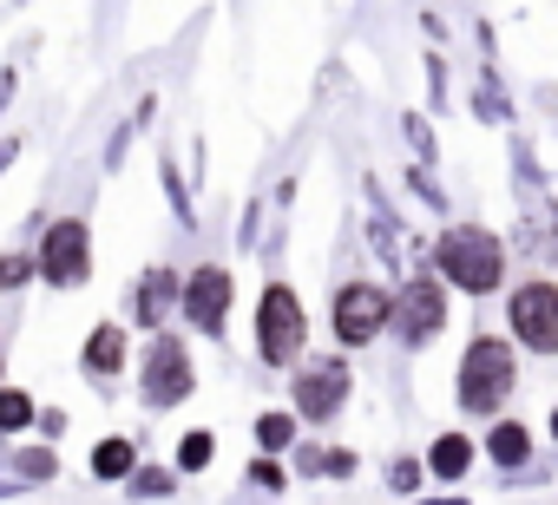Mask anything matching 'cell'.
<instances>
[{"label":"cell","instance_id":"cell-22","mask_svg":"<svg viewBox=\"0 0 558 505\" xmlns=\"http://www.w3.org/2000/svg\"><path fill=\"white\" fill-rule=\"evenodd\" d=\"M21 472L27 479H53V453H21Z\"/></svg>","mask_w":558,"mask_h":505},{"label":"cell","instance_id":"cell-21","mask_svg":"<svg viewBox=\"0 0 558 505\" xmlns=\"http://www.w3.org/2000/svg\"><path fill=\"white\" fill-rule=\"evenodd\" d=\"M388 479H395V492H414V485H421V466H414V459H395Z\"/></svg>","mask_w":558,"mask_h":505},{"label":"cell","instance_id":"cell-12","mask_svg":"<svg viewBox=\"0 0 558 505\" xmlns=\"http://www.w3.org/2000/svg\"><path fill=\"white\" fill-rule=\"evenodd\" d=\"M171 290H178V283H171V270H151V276H145V290H132L138 322H158V316H165V303H171Z\"/></svg>","mask_w":558,"mask_h":505},{"label":"cell","instance_id":"cell-2","mask_svg":"<svg viewBox=\"0 0 558 505\" xmlns=\"http://www.w3.org/2000/svg\"><path fill=\"white\" fill-rule=\"evenodd\" d=\"M512 381H519L512 348L493 342V335H480V342L466 348V361H460V407H466V414H493V407L512 394Z\"/></svg>","mask_w":558,"mask_h":505},{"label":"cell","instance_id":"cell-7","mask_svg":"<svg viewBox=\"0 0 558 505\" xmlns=\"http://www.w3.org/2000/svg\"><path fill=\"white\" fill-rule=\"evenodd\" d=\"M184 394H191V355H184L178 335H158L151 342V361H145V401L151 407H171Z\"/></svg>","mask_w":558,"mask_h":505},{"label":"cell","instance_id":"cell-11","mask_svg":"<svg viewBox=\"0 0 558 505\" xmlns=\"http://www.w3.org/2000/svg\"><path fill=\"white\" fill-rule=\"evenodd\" d=\"M119 361H125V329L106 322V329L86 342V368H93V374H119Z\"/></svg>","mask_w":558,"mask_h":505},{"label":"cell","instance_id":"cell-10","mask_svg":"<svg viewBox=\"0 0 558 505\" xmlns=\"http://www.w3.org/2000/svg\"><path fill=\"white\" fill-rule=\"evenodd\" d=\"M342 394H349V368L342 361H310L296 374V414H310V420H329L342 407Z\"/></svg>","mask_w":558,"mask_h":505},{"label":"cell","instance_id":"cell-19","mask_svg":"<svg viewBox=\"0 0 558 505\" xmlns=\"http://www.w3.org/2000/svg\"><path fill=\"white\" fill-rule=\"evenodd\" d=\"M132 492H145V498H158V492H171V472H165V466H145V472L132 479Z\"/></svg>","mask_w":558,"mask_h":505},{"label":"cell","instance_id":"cell-13","mask_svg":"<svg viewBox=\"0 0 558 505\" xmlns=\"http://www.w3.org/2000/svg\"><path fill=\"white\" fill-rule=\"evenodd\" d=\"M427 466H434L440 479H460V472L473 466V446H466L460 433H440V440H434V459H427Z\"/></svg>","mask_w":558,"mask_h":505},{"label":"cell","instance_id":"cell-3","mask_svg":"<svg viewBox=\"0 0 558 505\" xmlns=\"http://www.w3.org/2000/svg\"><path fill=\"white\" fill-rule=\"evenodd\" d=\"M303 335H310V322H303V303H296V290L269 283V290H263V309H256V348H263V361L290 368V361L303 355Z\"/></svg>","mask_w":558,"mask_h":505},{"label":"cell","instance_id":"cell-23","mask_svg":"<svg viewBox=\"0 0 558 505\" xmlns=\"http://www.w3.org/2000/svg\"><path fill=\"white\" fill-rule=\"evenodd\" d=\"M250 479H256V485H283V472H276L269 459H256V466H250Z\"/></svg>","mask_w":558,"mask_h":505},{"label":"cell","instance_id":"cell-5","mask_svg":"<svg viewBox=\"0 0 558 505\" xmlns=\"http://www.w3.org/2000/svg\"><path fill=\"white\" fill-rule=\"evenodd\" d=\"M512 335L538 355H558V290L551 283H525L512 296Z\"/></svg>","mask_w":558,"mask_h":505},{"label":"cell","instance_id":"cell-20","mask_svg":"<svg viewBox=\"0 0 558 505\" xmlns=\"http://www.w3.org/2000/svg\"><path fill=\"white\" fill-rule=\"evenodd\" d=\"M27 276H34V263H27V257H0V290H21Z\"/></svg>","mask_w":558,"mask_h":505},{"label":"cell","instance_id":"cell-9","mask_svg":"<svg viewBox=\"0 0 558 505\" xmlns=\"http://www.w3.org/2000/svg\"><path fill=\"white\" fill-rule=\"evenodd\" d=\"M223 309H230V270H210V263L191 270V283H184V322L204 329V335H217Z\"/></svg>","mask_w":558,"mask_h":505},{"label":"cell","instance_id":"cell-15","mask_svg":"<svg viewBox=\"0 0 558 505\" xmlns=\"http://www.w3.org/2000/svg\"><path fill=\"white\" fill-rule=\"evenodd\" d=\"M93 472H99V479H125V472H132V446H125V440H106V446L93 453Z\"/></svg>","mask_w":558,"mask_h":505},{"label":"cell","instance_id":"cell-17","mask_svg":"<svg viewBox=\"0 0 558 505\" xmlns=\"http://www.w3.org/2000/svg\"><path fill=\"white\" fill-rule=\"evenodd\" d=\"M27 420H34V401L8 387V394H0V427H27Z\"/></svg>","mask_w":558,"mask_h":505},{"label":"cell","instance_id":"cell-14","mask_svg":"<svg viewBox=\"0 0 558 505\" xmlns=\"http://www.w3.org/2000/svg\"><path fill=\"white\" fill-rule=\"evenodd\" d=\"M486 453H493L499 466H519V459H525V427H512V420L493 427V433H486Z\"/></svg>","mask_w":558,"mask_h":505},{"label":"cell","instance_id":"cell-6","mask_svg":"<svg viewBox=\"0 0 558 505\" xmlns=\"http://www.w3.org/2000/svg\"><path fill=\"white\" fill-rule=\"evenodd\" d=\"M388 316H395V303H388L381 290H368V283H349V290L336 296V335H342L349 348L375 342V335L388 329Z\"/></svg>","mask_w":558,"mask_h":505},{"label":"cell","instance_id":"cell-1","mask_svg":"<svg viewBox=\"0 0 558 505\" xmlns=\"http://www.w3.org/2000/svg\"><path fill=\"white\" fill-rule=\"evenodd\" d=\"M499 270H506V249H499V236L493 230H480V223H453L447 236H440V276L447 283H460V290H493L499 283Z\"/></svg>","mask_w":558,"mask_h":505},{"label":"cell","instance_id":"cell-8","mask_svg":"<svg viewBox=\"0 0 558 505\" xmlns=\"http://www.w3.org/2000/svg\"><path fill=\"white\" fill-rule=\"evenodd\" d=\"M388 322H395V329H401L408 342H434V335H440V322H447V296H440V283H434V276L408 283Z\"/></svg>","mask_w":558,"mask_h":505},{"label":"cell","instance_id":"cell-4","mask_svg":"<svg viewBox=\"0 0 558 505\" xmlns=\"http://www.w3.org/2000/svg\"><path fill=\"white\" fill-rule=\"evenodd\" d=\"M86 270H93V236H86V223H53L47 230V249H40V276L53 283V290H73V283H86Z\"/></svg>","mask_w":558,"mask_h":505},{"label":"cell","instance_id":"cell-16","mask_svg":"<svg viewBox=\"0 0 558 505\" xmlns=\"http://www.w3.org/2000/svg\"><path fill=\"white\" fill-rule=\"evenodd\" d=\"M256 440H263L269 453L290 446V440H296V420H290V414H263V420H256Z\"/></svg>","mask_w":558,"mask_h":505},{"label":"cell","instance_id":"cell-24","mask_svg":"<svg viewBox=\"0 0 558 505\" xmlns=\"http://www.w3.org/2000/svg\"><path fill=\"white\" fill-rule=\"evenodd\" d=\"M551 433H558V414H551Z\"/></svg>","mask_w":558,"mask_h":505},{"label":"cell","instance_id":"cell-18","mask_svg":"<svg viewBox=\"0 0 558 505\" xmlns=\"http://www.w3.org/2000/svg\"><path fill=\"white\" fill-rule=\"evenodd\" d=\"M204 459H210V433H184V446H178V466H184V472H197Z\"/></svg>","mask_w":558,"mask_h":505}]
</instances>
